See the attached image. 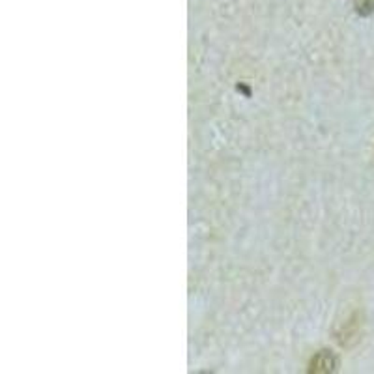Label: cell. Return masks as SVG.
<instances>
[{
  "mask_svg": "<svg viewBox=\"0 0 374 374\" xmlns=\"http://www.w3.org/2000/svg\"><path fill=\"white\" fill-rule=\"evenodd\" d=\"M356 10L359 16H370V14H374V0H358Z\"/></svg>",
  "mask_w": 374,
  "mask_h": 374,
  "instance_id": "6da1fadb",
  "label": "cell"
}]
</instances>
